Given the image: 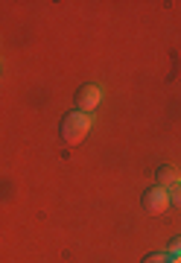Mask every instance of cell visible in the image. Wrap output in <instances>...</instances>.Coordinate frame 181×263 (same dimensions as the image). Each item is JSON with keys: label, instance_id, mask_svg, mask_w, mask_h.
<instances>
[{"label": "cell", "instance_id": "obj_1", "mask_svg": "<svg viewBox=\"0 0 181 263\" xmlns=\"http://www.w3.org/2000/svg\"><path fill=\"white\" fill-rule=\"evenodd\" d=\"M94 126V117L85 111H70L65 114V120H62V141L67 146H79V143L88 138V132Z\"/></svg>", "mask_w": 181, "mask_h": 263}, {"label": "cell", "instance_id": "obj_6", "mask_svg": "<svg viewBox=\"0 0 181 263\" xmlns=\"http://www.w3.org/2000/svg\"><path fill=\"white\" fill-rule=\"evenodd\" d=\"M170 205H172V208H178V211H181V184H178L175 190H170Z\"/></svg>", "mask_w": 181, "mask_h": 263}, {"label": "cell", "instance_id": "obj_8", "mask_svg": "<svg viewBox=\"0 0 181 263\" xmlns=\"http://www.w3.org/2000/svg\"><path fill=\"white\" fill-rule=\"evenodd\" d=\"M170 263H181V254H170Z\"/></svg>", "mask_w": 181, "mask_h": 263}, {"label": "cell", "instance_id": "obj_4", "mask_svg": "<svg viewBox=\"0 0 181 263\" xmlns=\"http://www.w3.org/2000/svg\"><path fill=\"white\" fill-rule=\"evenodd\" d=\"M181 184V173L175 167H170V164H164V167H158V187L164 190H175Z\"/></svg>", "mask_w": 181, "mask_h": 263}, {"label": "cell", "instance_id": "obj_5", "mask_svg": "<svg viewBox=\"0 0 181 263\" xmlns=\"http://www.w3.org/2000/svg\"><path fill=\"white\" fill-rule=\"evenodd\" d=\"M143 263H170V254H161V252L146 254V257H143Z\"/></svg>", "mask_w": 181, "mask_h": 263}, {"label": "cell", "instance_id": "obj_7", "mask_svg": "<svg viewBox=\"0 0 181 263\" xmlns=\"http://www.w3.org/2000/svg\"><path fill=\"white\" fill-rule=\"evenodd\" d=\"M170 254H181V237H175V243H172Z\"/></svg>", "mask_w": 181, "mask_h": 263}, {"label": "cell", "instance_id": "obj_2", "mask_svg": "<svg viewBox=\"0 0 181 263\" xmlns=\"http://www.w3.org/2000/svg\"><path fill=\"white\" fill-rule=\"evenodd\" d=\"M167 208H170V190L152 187V190H146V193H143V211H146V214L161 216Z\"/></svg>", "mask_w": 181, "mask_h": 263}, {"label": "cell", "instance_id": "obj_3", "mask_svg": "<svg viewBox=\"0 0 181 263\" xmlns=\"http://www.w3.org/2000/svg\"><path fill=\"white\" fill-rule=\"evenodd\" d=\"M99 103H103V91H99V85L88 82V85H82V88L76 91V105H79V111L91 114Z\"/></svg>", "mask_w": 181, "mask_h": 263}]
</instances>
